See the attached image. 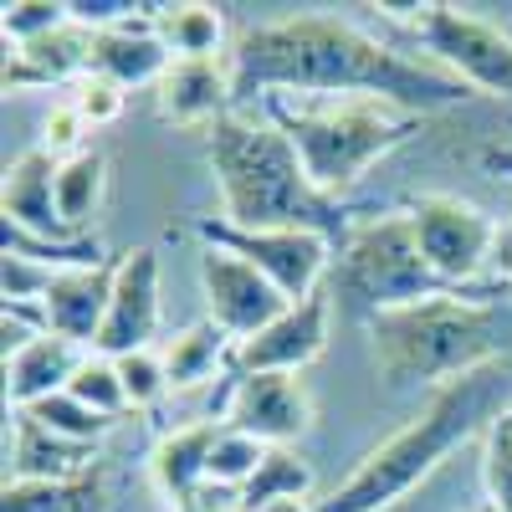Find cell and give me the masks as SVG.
<instances>
[{
  "label": "cell",
  "mask_w": 512,
  "mask_h": 512,
  "mask_svg": "<svg viewBox=\"0 0 512 512\" xmlns=\"http://www.w3.org/2000/svg\"><path fill=\"white\" fill-rule=\"evenodd\" d=\"M154 108L164 123L180 128H210L236 108V72L226 57H180L154 82Z\"/></svg>",
  "instance_id": "cell-15"
},
{
  "label": "cell",
  "mask_w": 512,
  "mask_h": 512,
  "mask_svg": "<svg viewBox=\"0 0 512 512\" xmlns=\"http://www.w3.org/2000/svg\"><path fill=\"white\" fill-rule=\"evenodd\" d=\"M93 26H82L67 16V26H57L52 36L31 41V47H11L6 57V93H26V88H57V82H82L93 72Z\"/></svg>",
  "instance_id": "cell-18"
},
{
  "label": "cell",
  "mask_w": 512,
  "mask_h": 512,
  "mask_svg": "<svg viewBox=\"0 0 512 512\" xmlns=\"http://www.w3.org/2000/svg\"><path fill=\"white\" fill-rule=\"evenodd\" d=\"M62 267L41 262V256L21 251V246H6V308H41L47 287L57 282Z\"/></svg>",
  "instance_id": "cell-31"
},
{
  "label": "cell",
  "mask_w": 512,
  "mask_h": 512,
  "mask_svg": "<svg viewBox=\"0 0 512 512\" xmlns=\"http://www.w3.org/2000/svg\"><path fill=\"white\" fill-rule=\"evenodd\" d=\"M410 226L420 241V256L431 262V272L446 287H461L492 267V246H497V221L482 205L461 200V195H420L405 205Z\"/></svg>",
  "instance_id": "cell-9"
},
{
  "label": "cell",
  "mask_w": 512,
  "mask_h": 512,
  "mask_svg": "<svg viewBox=\"0 0 512 512\" xmlns=\"http://www.w3.org/2000/svg\"><path fill=\"white\" fill-rule=\"evenodd\" d=\"M267 118L292 139L308 180L344 200V190L359 185L369 164H379L390 149L410 144L420 134V118L384 103V98H267Z\"/></svg>",
  "instance_id": "cell-5"
},
{
  "label": "cell",
  "mask_w": 512,
  "mask_h": 512,
  "mask_svg": "<svg viewBox=\"0 0 512 512\" xmlns=\"http://www.w3.org/2000/svg\"><path fill=\"white\" fill-rule=\"evenodd\" d=\"M154 31L169 57H226V16L221 6L185 0V6H154Z\"/></svg>",
  "instance_id": "cell-24"
},
{
  "label": "cell",
  "mask_w": 512,
  "mask_h": 512,
  "mask_svg": "<svg viewBox=\"0 0 512 512\" xmlns=\"http://www.w3.org/2000/svg\"><path fill=\"white\" fill-rule=\"evenodd\" d=\"M108 303H113V262L67 267L41 297V318H47V333L72 338L77 349H98Z\"/></svg>",
  "instance_id": "cell-16"
},
{
  "label": "cell",
  "mask_w": 512,
  "mask_h": 512,
  "mask_svg": "<svg viewBox=\"0 0 512 512\" xmlns=\"http://www.w3.org/2000/svg\"><path fill=\"white\" fill-rule=\"evenodd\" d=\"M82 134H88V123H82V113L72 108V98L47 118V149L57 154V159H67V154H77L82 149Z\"/></svg>",
  "instance_id": "cell-35"
},
{
  "label": "cell",
  "mask_w": 512,
  "mask_h": 512,
  "mask_svg": "<svg viewBox=\"0 0 512 512\" xmlns=\"http://www.w3.org/2000/svg\"><path fill=\"white\" fill-rule=\"evenodd\" d=\"M195 272H200L205 318L216 323L231 344H241V338H251V333H262L272 318H282V313L292 308L287 297L246 262V256H236V251H226V246L200 241Z\"/></svg>",
  "instance_id": "cell-10"
},
{
  "label": "cell",
  "mask_w": 512,
  "mask_h": 512,
  "mask_svg": "<svg viewBox=\"0 0 512 512\" xmlns=\"http://www.w3.org/2000/svg\"><path fill=\"white\" fill-rule=\"evenodd\" d=\"M267 451H272V446H262L256 436L221 425L216 451H210V487H226V492H236V497H241V487L256 477V466L267 461Z\"/></svg>",
  "instance_id": "cell-28"
},
{
  "label": "cell",
  "mask_w": 512,
  "mask_h": 512,
  "mask_svg": "<svg viewBox=\"0 0 512 512\" xmlns=\"http://www.w3.org/2000/svg\"><path fill=\"white\" fill-rule=\"evenodd\" d=\"M195 241H210V246H226V251L246 256L287 303H303V297L323 292L328 272H333V241L318 236V231H246V226H231L221 216H200Z\"/></svg>",
  "instance_id": "cell-8"
},
{
  "label": "cell",
  "mask_w": 512,
  "mask_h": 512,
  "mask_svg": "<svg viewBox=\"0 0 512 512\" xmlns=\"http://www.w3.org/2000/svg\"><path fill=\"white\" fill-rule=\"evenodd\" d=\"M169 47L159 41L154 31V6L134 21H123V26H108L93 36V72L88 77H108L118 82V88H144V82H159L169 72Z\"/></svg>",
  "instance_id": "cell-19"
},
{
  "label": "cell",
  "mask_w": 512,
  "mask_h": 512,
  "mask_svg": "<svg viewBox=\"0 0 512 512\" xmlns=\"http://www.w3.org/2000/svg\"><path fill=\"white\" fill-rule=\"evenodd\" d=\"M226 420H190L180 431H164L149 451V477L159 487L164 502H175L180 512H190V502L210 487V451H216Z\"/></svg>",
  "instance_id": "cell-17"
},
{
  "label": "cell",
  "mask_w": 512,
  "mask_h": 512,
  "mask_svg": "<svg viewBox=\"0 0 512 512\" xmlns=\"http://www.w3.org/2000/svg\"><path fill=\"white\" fill-rule=\"evenodd\" d=\"M390 21H400L436 67L461 77L472 93L512 98V31H502L487 16H472L446 0H425V6H374Z\"/></svg>",
  "instance_id": "cell-7"
},
{
  "label": "cell",
  "mask_w": 512,
  "mask_h": 512,
  "mask_svg": "<svg viewBox=\"0 0 512 512\" xmlns=\"http://www.w3.org/2000/svg\"><path fill=\"white\" fill-rule=\"evenodd\" d=\"M221 415L231 431H246L262 446H292L313 425V395L297 374H231Z\"/></svg>",
  "instance_id": "cell-12"
},
{
  "label": "cell",
  "mask_w": 512,
  "mask_h": 512,
  "mask_svg": "<svg viewBox=\"0 0 512 512\" xmlns=\"http://www.w3.org/2000/svg\"><path fill=\"white\" fill-rule=\"evenodd\" d=\"M236 103L241 98H384L415 118L472 98L461 77L431 57H405L379 36L338 16H282L236 36L231 47Z\"/></svg>",
  "instance_id": "cell-1"
},
{
  "label": "cell",
  "mask_w": 512,
  "mask_h": 512,
  "mask_svg": "<svg viewBox=\"0 0 512 512\" xmlns=\"http://www.w3.org/2000/svg\"><path fill=\"white\" fill-rule=\"evenodd\" d=\"M118 364V379H123V395H128V410H149L169 395V369L159 359V349H139V354H123L113 359Z\"/></svg>",
  "instance_id": "cell-32"
},
{
  "label": "cell",
  "mask_w": 512,
  "mask_h": 512,
  "mask_svg": "<svg viewBox=\"0 0 512 512\" xmlns=\"http://www.w3.org/2000/svg\"><path fill=\"white\" fill-rule=\"evenodd\" d=\"M103 195H108V159L98 149H77L57 164V210L72 241H88V226L98 221Z\"/></svg>",
  "instance_id": "cell-23"
},
{
  "label": "cell",
  "mask_w": 512,
  "mask_h": 512,
  "mask_svg": "<svg viewBox=\"0 0 512 512\" xmlns=\"http://www.w3.org/2000/svg\"><path fill=\"white\" fill-rule=\"evenodd\" d=\"M446 292V282L431 272L420 256L410 210H379V216H359L349 236L333 246V272H328V297L333 308L354 318H374L420 297Z\"/></svg>",
  "instance_id": "cell-6"
},
{
  "label": "cell",
  "mask_w": 512,
  "mask_h": 512,
  "mask_svg": "<svg viewBox=\"0 0 512 512\" xmlns=\"http://www.w3.org/2000/svg\"><path fill=\"white\" fill-rule=\"evenodd\" d=\"M26 415H31V420H41L52 436H67V441H77V446H103V436L118 425V420H108V415L88 410V405H82L77 395H67V390H62V395H47L41 405H31Z\"/></svg>",
  "instance_id": "cell-27"
},
{
  "label": "cell",
  "mask_w": 512,
  "mask_h": 512,
  "mask_svg": "<svg viewBox=\"0 0 512 512\" xmlns=\"http://www.w3.org/2000/svg\"><path fill=\"white\" fill-rule=\"evenodd\" d=\"M482 164L512 180V149H482ZM492 272L512 282V221H507V226H497V246H492Z\"/></svg>",
  "instance_id": "cell-36"
},
{
  "label": "cell",
  "mask_w": 512,
  "mask_h": 512,
  "mask_svg": "<svg viewBox=\"0 0 512 512\" xmlns=\"http://www.w3.org/2000/svg\"><path fill=\"white\" fill-rule=\"evenodd\" d=\"M502 410H512L502 364L441 384V390H431V400H425V410L415 420H405L390 441H379L354 472L318 502V512H384V507H395L400 497H410L425 477H431L451 451L487 436Z\"/></svg>",
  "instance_id": "cell-4"
},
{
  "label": "cell",
  "mask_w": 512,
  "mask_h": 512,
  "mask_svg": "<svg viewBox=\"0 0 512 512\" xmlns=\"http://www.w3.org/2000/svg\"><path fill=\"white\" fill-rule=\"evenodd\" d=\"M88 472H98V446H77L67 436H52L41 420L16 410L6 482H77Z\"/></svg>",
  "instance_id": "cell-20"
},
{
  "label": "cell",
  "mask_w": 512,
  "mask_h": 512,
  "mask_svg": "<svg viewBox=\"0 0 512 512\" xmlns=\"http://www.w3.org/2000/svg\"><path fill=\"white\" fill-rule=\"evenodd\" d=\"M88 354L93 349H77L72 338H57V333H36L26 349L6 354V400H11V410H31L47 395H62Z\"/></svg>",
  "instance_id": "cell-21"
},
{
  "label": "cell",
  "mask_w": 512,
  "mask_h": 512,
  "mask_svg": "<svg viewBox=\"0 0 512 512\" xmlns=\"http://www.w3.org/2000/svg\"><path fill=\"white\" fill-rule=\"evenodd\" d=\"M57 154L47 144H36L11 159L6 185H0V210H6V231L36 241V246H77L62 226L57 210Z\"/></svg>",
  "instance_id": "cell-14"
},
{
  "label": "cell",
  "mask_w": 512,
  "mask_h": 512,
  "mask_svg": "<svg viewBox=\"0 0 512 512\" xmlns=\"http://www.w3.org/2000/svg\"><path fill=\"white\" fill-rule=\"evenodd\" d=\"M226 512H241V507H226Z\"/></svg>",
  "instance_id": "cell-38"
},
{
  "label": "cell",
  "mask_w": 512,
  "mask_h": 512,
  "mask_svg": "<svg viewBox=\"0 0 512 512\" xmlns=\"http://www.w3.org/2000/svg\"><path fill=\"white\" fill-rule=\"evenodd\" d=\"M67 395H77L88 410H98V415H108V420H118V415L128 410L118 364H113L108 354H88V359H82V369H77L72 384H67Z\"/></svg>",
  "instance_id": "cell-30"
},
{
  "label": "cell",
  "mask_w": 512,
  "mask_h": 512,
  "mask_svg": "<svg viewBox=\"0 0 512 512\" xmlns=\"http://www.w3.org/2000/svg\"><path fill=\"white\" fill-rule=\"evenodd\" d=\"M482 492L492 512H512V410H502L482 436Z\"/></svg>",
  "instance_id": "cell-29"
},
{
  "label": "cell",
  "mask_w": 512,
  "mask_h": 512,
  "mask_svg": "<svg viewBox=\"0 0 512 512\" xmlns=\"http://www.w3.org/2000/svg\"><path fill=\"white\" fill-rule=\"evenodd\" d=\"M333 333V297L328 287L292 303L282 318H272L262 333H251L231 354V374H303Z\"/></svg>",
  "instance_id": "cell-13"
},
{
  "label": "cell",
  "mask_w": 512,
  "mask_h": 512,
  "mask_svg": "<svg viewBox=\"0 0 512 512\" xmlns=\"http://www.w3.org/2000/svg\"><path fill=\"white\" fill-rule=\"evenodd\" d=\"M313 492V466L297 456L292 446H272L267 461L256 466V477L241 487V512H262L272 502H292Z\"/></svg>",
  "instance_id": "cell-26"
},
{
  "label": "cell",
  "mask_w": 512,
  "mask_h": 512,
  "mask_svg": "<svg viewBox=\"0 0 512 512\" xmlns=\"http://www.w3.org/2000/svg\"><path fill=\"white\" fill-rule=\"evenodd\" d=\"M205 164L216 175L221 195V221L246 226V231H318L333 246L349 236L359 221L344 200L323 195L292 139L267 118L231 108L205 128Z\"/></svg>",
  "instance_id": "cell-2"
},
{
  "label": "cell",
  "mask_w": 512,
  "mask_h": 512,
  "mask_svg": "<svg viewBox=\"0 0 512 512\" xmlns=\"http://www.w3.org/2000/svg\"><path fill=\"white\" fill-rule=\"evenodd\" d=\"M103 472H88L77 482H6L0 512H98Z\"/></svg>",
  "instance_id": "cell-25"
},
{
  "label": "cell",
  "mask_w": 512,
  "mask_h": 512,
  "mask_svg": "<svg viewBox=\"0 0 512 512\" xmlns=\"http://www.w3.org/2000/svg\"><path fill=\"white\" fill-rule=\"evenodd\" d=\"M0 26H6L11 47H31V41L67 26V0H11L6 16H0Z\"/></svg>",
  "instance_id": "cell-33"
},
{
  "label": "cell",
  "mask_w": 512,
  "mask_h": 512,
  "mask_svg": "<svg viewBox=\"0 0 512 512\" xmlns=\"http://www.w3.org/2000/svg\"><path fill=\"white\" fill-rule=\"evenodd\" d=\"M231 354H236V344L210 318L180 328L175 338H164V349H159V359L169 369V390H195V384L216 379L221 369H231Z\"/></svg>",
  "instance_id": "cell-22"
},
{
  "label": "cell",
  "mask_w": 512,
  "mask_h": 512,
  "mask_svg": "<svg viewBox=\"0 0 512 512\" xmlns=\"http://www.w3.org/2000/svg\"><path fill=\"white\" fill-rule=\"evenodd\" d=\"M159 318H164V292H159V251L154 246H128L113 262V303L98 333V349L108 359L154 349L159 338Z\"/></svg>",
  "instance_id": "cell-11"
},
{
  "label": "cell",
  "mask_w": 512,
  "mask_h": 512,
  "mask_svg": "<svg viewBox=\"0 0 512 512\" xmlns=\"http://www.w3.org/2000/svg\"><path fill=\"white\" fill-rule=\"evenodd\" d=\"M72 108L82 113V123L98 128V123H113L123 113V88L108 77H82L77 82V93H72Z\"/></svg>",
  "instance_id": "cell-34"
},
{
  "label": "cell",
  "mask_w": 512,
  "mask_h": 512,
  "mask_svg": "<svg viewBox=\"0 0 512 512\" xmlns=\"http://www.w3.org/2000/svg\"><path fill=\"white\" fill-rule=\"evenodd\" d=\"M369 364L384 390L441 384L461 374L497 369L512 354V297H472L446 287L420 303L374 313L369 323Z\"/></svg>",
  "instance_id": "cell-3"
},
{
  "label": "cell",
  "mask_w": 512,
  "mask_h": 512,
  "mask_svg": "<svg viewBox=\"0 0 512 512\" xmlns=\"http://www.w3.org/2000/svg\"><path fill=\"white\" fill-rule=\"evenodd\" d=\"M262 512H318V502H308V497H292V502H272V507H262Z\"/></svg>",
  "instance_id": "cell-37"
}]
</instances>
